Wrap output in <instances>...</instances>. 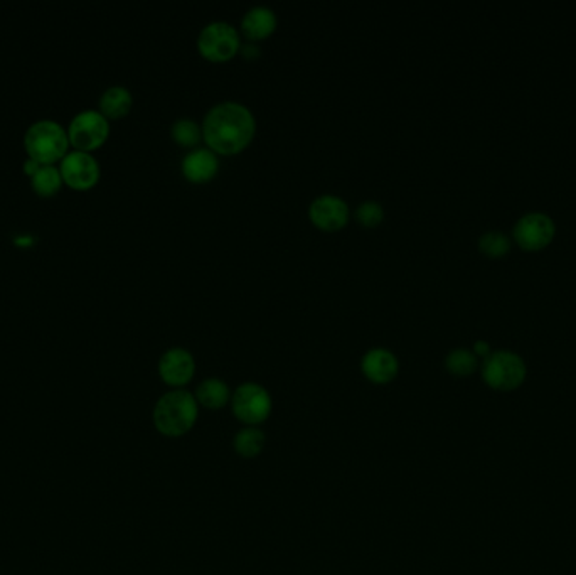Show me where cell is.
Here are the masks:
<instances>
[{"label": "cell", "mask_w": 576, "mask_h": 575, "mask_svg": "<svg viewBox=\"0 0 576 575\" xmlns=\"http://www.w3.org/2000/svg\"><path fill=\"white\" fill-rule=\"evenodd\" d=\"M256 122L248 107L238 101H223L214 105L204 116L202 135L211 150L235 154L254 139Z\"/></svg>", "instance_id": "obj_1"}, {"label": "cell", "mask_w": 576, "mask_h": 575, "mask_svg": "<svg viewBox=\"0 0 576 575\" xmlns=\"http://www.w3.org/2000/svg\"><path fill=\"white\" fill-rule=\"evenodd\" d=\"M199 403L187 390L176 389L159 399L154 408V425L168 437H181L196 425Z\"/></svg>", "instance_id": "obj_2"}, {"label": "cell", "mask_w": 576, "mask_h": 575, "mask_svg": "<svg viewBox=\"0 0 576 575\" xmlns=\"http://www.w3.org/2000/svg\"><path fill=\"white\" fill-rule=\"evenodd\" d=\"M24 147L29 158L39 164H55L68 154V130L56 120H38L26 130Z\"/></svg>", "instance_id": "obj_3"}, {"label": "cell", "mask_w": 576, "mask_h": 575, "mask_svg": "<svg viewBox=\"0 0 576 575\" xmlns=\"http://www.w3.org/2000/svg\"><path fill=\"white\" fill-rule=\"evenodd\" d=\"M528 374L526 363L512 351L491 353L482 365L484 382L497 391H512L520 389Z\"/></svg>", "instance_id": "obj_4"}, {"label": "cell", "mask_w": 576, "mask_h": 575, "mask_svg": "<svg viewBox=\"0 0 576 575\" xmlns=\"http://www.w3.org/2000/svg\"><path fill=\"white\" fill-rule=\"evenodd\" d=\"M197 47L204 58L226 61L233 58L241 47L238 30L229 22L214 21L204 26L197 38Z\"/></svg>", "instance_id": "obj_5"}, {"label": "cell", "mask_w": 576, "mask_h": 575, "mask_svg": "<svg viewBox=\"0 0 576 575\" xmlns=\"http://www.w3.org/2000/svg\"><path fill=\"white\" fill-rule=\"evenodd\" d=\"M110 122L99 110H83L73 116L68 127L70 144L76 150L90 152L108 139Z\"/></svg>", "instance_id": "obj_6"}, {"label": "cell", "mask_w": 576, "mask_h": 575, "mask_svg": "<svg viewBox=\"0 0 576 575\" xmlns=\"http://www.w3.org/2000/svg\"><path fill=\"white\" fill-rule=\"evenodd\" d=\"M233 414L248 427L260 425L267 420L271 412V399L267 390L258 383L239 385L231 397Z\"/></svg>", "instance_id": "obj_7"}, {"label": "cell", "mask_w": 576, "mask_h": 575, "mask_svg": "<svg viewBox=\"0 0 576 575\" xmlns=\"http://www.w3.org/2000/svg\"><path fill=\"white\" fill-rule=\"evenodd\" d=\"M59 171L63 181L78 191H86L95 186L99 179V164L97 159L85 150H70L59 160Z\"/></svg>", "instance_id": "obj_8"}, {"label": "cell", "mask_w": 576, "mask_h": 575, "mask_svg": "<svg viewBox=\"0 0 576 575\" xmlns=\"http://www.w3.org/2000/svg\"><path fill=\"white\" fill-rule=\"evenodd\" d=\"M555 223L543 213L522 216L514 227V240L526 252H537L546 248L555 238Z\"/></svg>", "instance_id": "obj_9"}, {"label": "cell", "mask_w": 576, "mask_h": 575, "mask_svg": "<svg viewBox=\"0 0 576 575\" xmlns=\"http://www.w3.org/2000/svg\"><path fill=\"white\" fill-rule=\"evenodd\" d=\"M309 216L321 230H339L349 219V206L339 196L322 194L310 202Z\"/></svg>", "instance_id": "obj_10"}, {"label": "cell", "mask_w": 576, "mask_h": 575, "mask_svg": "<svg viewBox=\"0 0 576 575\" xmlns=\"http://www.w3.org/2000/svg\"><path fill=\"white\" fill-rule=\"evenodd\" d=\"M194 372H196V361L184 348H172L169 351H166L159 361V373L162 376V380L174 389H183L185 383L191 382Z\"/></svg>", "instance_id": "obj_11"}, {"label": "cell", "mask_w": 576, "mask_h": 575, "mask_svg": "<svg viewBox=\"0 0 576 575\" xmlns=\"http://www.w3.org/2000/svg\"><path fill=\"white\" fill-rule=\"evenodd\" d=\"M361 368H363V373L367 380L383 385V383L391 382L398 374L400 363L390 349L374 348L365 353Z\"/></svg>", "instance_id": "obj_12"}, {"label": "cell", "mask_w": 576, "mask_h": 575, "mask_svg": "<svg viewBox=\"0 0 576 575\" xmlns=\"http://www.w3.org/2000/svg\"><path fill=\"white\" fill-rule=\"evenodd\" d=\"M219 169V160L211 149H194L183 159V173L193 183L212 179Z\"/></svg>", "instance_id": "obj_13"}, {"label": "cell", "mask_w": 576, "mask_h": 575, "mask_svg": "<svg viewBox=\"0 0 576 575\" xmlns=\"http://www.w3.org/2000/svg\"><path fill=\"white\" fill-rule=\"evenodd\" d=\"M277 28V15L265 5H256L250 9L243 21L241 30L250 39H263Z\"/></svg>", "instance_id": "obj_14"}, {"label": "cell", "mask_w": 576, "mask_h": 575, "mask_svg": "<svg viewBox=\"0 0 576 575\" xmlns=\"http://www.w3.org/2000/svg\"><path fill=\"white\" fill-rule=\"evenodd\" d=\"M132 93L125 87H110L99 97V112L107 118H122L132 108Z\"/></svg>", "instance_id": "obj_15"}, {"label": "cell", "mask_w": 576, "mask_h": 575, "mask_svg": "<svg viewBox=\"0 0 576 575\" xmlns=\"http://www.w3.org/2000/svg\"><path fill=\"white\" fill-rule=\"evenodd\" d=\"M229 399H231L229 389L219 378H208L196 390L197 403L211 410L225 407L226 403L229 402Z\"/></svg>", "instance_id": "obj_16"}, {"label": "cell", "mask_w": 576, "mask_h": 575, "mask_svg": "<svg viewBox=\"0 0 576 575\" xmlns=\"http://www.w3.org/2000/svg\"><path fill=\"white\" fill-rule=\"evenodd\" d=\"M63 176L55 164H41L39 169L30 176V185L39 196H53L63 186Z\"/></svg>", "instance_id": "obj_17"}, {"label": "cell", "mask_w": 576, "mask_h": 575, "mask_svg": "<svg viewBox=\"0 0 576 575\" xmlns=\"http://www.w3.org/2000/svg\"><path fill=\"white\" fill-rule=\"evenodd\" d=\"M233 446L241 458L252 459V458L260 456V452L263 451L265 433L256 427H245L243 431L236 433Z\"/></svg>", "instance_id": "obj_18"}, {"label": "cell", "mask_w": 576, "mask_h": 575, "mask_svg": "<svg viewBox=\"0 0 576 575\" xmlns=\"http://www.w3.org/2000/svg\"><path fill=\"white\" fill-rule=\"evenodd\" d=\"M445 366H447L449 373L453 376H469L477 370V356L474 355V351L459 348V349L450 351L447 355Z\"/></svg>", "instance_id": "obj_19"}, {"label": "cell", "mask_w": 576, "mask_h": 575, "mask_svg": "<svg viewBox=\"0 0 576 575\" xmlns=\"http://www.w3.org/2000/svg\"><path fill=\"white\" fill-rule=\"evenodd\" d=\"M478 248L484 255L489 259H503L511 250V242L504 233L499 231H489L478 240Z\"/></svg>", "instance_id": "obj_20"}, {"label": "cell", "mask_w": 576, "mask_h": 575, "mask_svg": "<svg viewBox=\"0 0 576 575\" xmlns=\"http://www.w3.org/2000/svg\"><path fill=\"white\" fill-rule=\"evenodd\" d=\"M172 137L177 144L191 147V145L197 144L201 135H202V129L197 125L194 120L191 118H179L174 122L172 125Z\"/></svg>", "instance_id": "obj_21"}, {"label": "cell", "mask_w": 576, "mask_h": 575, "mask_svg": "<svg viewBox=\"0 0 576 575\" xmlns=\"http://www.w3.org/2000/svg\"><path fill=\"white\" fill-rule=\"evenodd\" d=\"M356 216L365 227H376L381 219L384 218V210H383L380 202H365L357 206Z\"/></svg>", "instance_id": "obj_22"}, {"label": "cell", "mask_w": 576, "mask_h": 575, "mask_svg": "<svg viewBox=\"0 0 576 575\" xmlns=\"http://www.w3.org/2000/svg\"><path fill=\"white\" fill-rule=\"evenodd\" d=\"M474 355H476V356H482V358L491 356V346H489V343H486V341H477V343L474 345Z\"/></svg>", "instance_id": "obj_23"}, {"label": "cell", "mask_w": 576, "mask_h": 575, "mask_svg": "<svg viewBox=\"0 0 576 575\" xmlns=\"http://www.w3.org/2000/svg\"><path fill=\"white\" fill-rule=\"evenodd\" d=\"M39 162L38 160H34V159L28 158L26 160H24V166H22V169H24V173L28 174V176H32V174L36 173L38 169H39Z\"/></svg>", "instance_id": "obj_24"}, {"label": "cell", "mask_w": 576, "mask_h": 575, "mask_svg": "<svg viewBox=\"0 0 576 575\" xmlns=\"http://www.w3.org/2000/svg\"><path fill=\"white\" fill-rule=\"evenodd\" d=\"M239 49L243 51V55H245L246 58H248V56H250V58H254V56L258 55V47H256L254 43L243 44Z\"/></svg>", "instance_id": "obj_25"}]
</instances>
